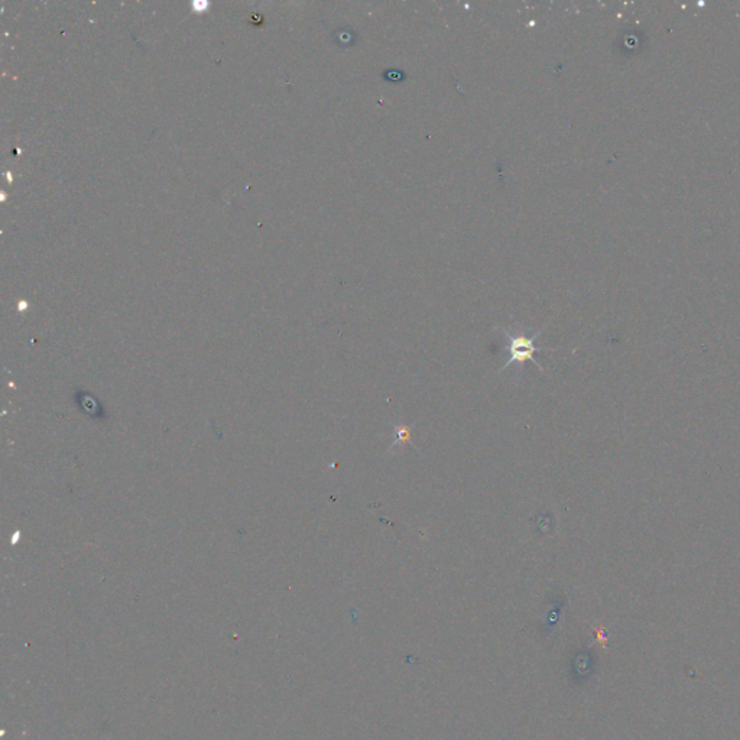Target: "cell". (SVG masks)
<instances>
[{"label": "cell", "instance_id": "1", "mask_svg": "<svg viewBox=\"0 0 740 740\" xmlns=\"http://www.w3.org/2000/svg\"><path fill=\"white\" fill-rule=\"evenodd\" d=\"M540 333H535L533 337H526V336H515V334H510V333H506L508 336V340H509V360L506 361V364L502 366L500 372L502 370H506L508 367H510L513 363L519 364V366H523L525 361H533L534 366H537L541 372H544V369L541 367L540 361L535 359V354L541 350H551L548 347H540L535 344V340L538 337Z\"/></svg>", "mask_w": 740, "mask_h": 740}, {"label": "cell", "instance_id": "2", "mask_svg": "<svg viewBox=\"0 0 740 740\" xmlns=\"http://www.w3.org/2000/svg\"><path fill=\"white\" fill-rule=\"evenodd\" d=\"M413 426H415V424H412V426H398V424H395V426H394L395 441L392 443L389 451H392L395 447H398V444H402V443H411V446H412V441H411V431H412Z\"/></svg>", "mask_w": 740, "mask_h": 740}]
</instances>
